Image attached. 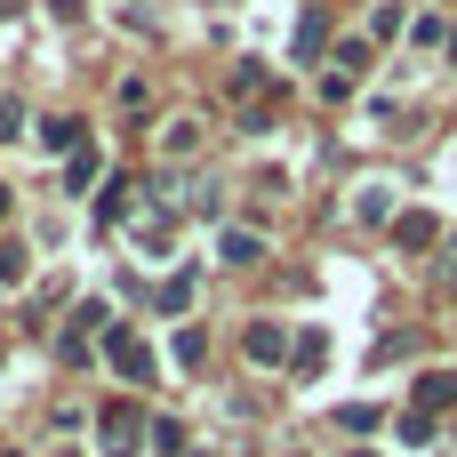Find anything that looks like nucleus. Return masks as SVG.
<instances>
[{"mask_svg":"<svg viewBox=\"0 0 457 457\" xmlns=\"http://www.w3.org/2000/svg\"><path fill=\"white\" fill-rule=\"evenodd\" d=\"M394 241H402V249H426V241H434V217H402Z\"/></svg>","mask_w":457,"mask_h":457,"instance_id":"8","label":"nucleus"},{"mask_svg":"<svg viewBox=\"0 0 457 457\" xmlns=\"http://www.w3.org/2000/svg\"><path fill=\"white\" fill-rule=\"evenodd\" d=\"M0 217H8V185H0Z\"/></svg>","mask_w":457,"mask_h":457,"instance_id":"9","label":"nucleus"},{"mask_svg":"<svg viewBox=\"0 0 457 457\" xmlns=\"http://www.w3.org/2000/svg\"><path fill=\"white\" fill-rule=\"evenodd\" d=\"M241 345H249V361H281V353H289V337H281L273 321H257V329H249Z\"/></svg>","mask_w":457,"mask_h":457,"instance_id":"3","label":"nucleus"},{"mask_svg":"<svg viewBox=\"0 0 457 457\" xmlns=\"http://www.w3.org/2000/svg\"><path fill=\"white\" fill-rule=\"evenodd\" d=\"M104 353H112V361H120L129 378H153V353H145V345H137V337H129L120 321H104Z\"/></svg>","mask_w":457,"mask_h":457,"instance_id":"1","label":"nucleus"},{"mask_svg":"<svg viewBox=\"0 0 457 457\" xmlns=\"http://www.w3.org/2000/svg\"><path fill=\"white\" fill-rule=\"evenodd\" d=\"M233 96L257 104V96H265V64H233Z\"/></svg>","mask_w":457,"mask_h":457,"instance_id":"7","label":"nucleus"},{"mask_svg":"<svg viewBox=\"0 0 457 457\" xmlns=\"http://www.w3.org/2000/svg\"><path fill=\"white\" fill-rule=\"evenodd\" d=\"M321 40H329V16L305 8V24H297V56H321Z\"/></svg>","mask_w":457,"mask_h":457,"instance_id":"5","label":"nucleus"},{"mask_svg":"<svg viewBox=\"0 0 457 457\" xmlns=\"http://www.w3.org/2000/svg\"><path fill=\"white\" fill-rule=\"evenodd\" d=\"M217 257H225V265H257L265 249H257V233H225V241H217Z\"/></svg>","mask_w":457,"mask_h":457,"instance_id":"6","label":"nucleus"},{"mask_svg":"<svg viewBox=\"0 0 457 457\" xmlns=\"http://www.w3.org/2000/svg\"><path fill=\"white\" fill-rule=\"evenodd\" d=\"M457 402V370H434V378H418V410H450Z\"/></svg>","mask_w":457,"mask_h":457,"instance_id":"2","label":"nucleus"},{"mask_svg":"<svg viewBox=\"0 0 457 457\" xmlns=\"http://www.w3.org/2000/svg\"><path fill=\"white\" fill-rule=\"evenodd\" d=\"M104 442H112V457H129V442H137V410H104Z\"/></svg>","mask_w":457,"mask_h":457,"instance_id":"4","label":"nucleus"},{"mask_svg":"<svg viewBox=\"0 0 457 457\" xmlns=\"http://www.w3.org/2000/svg\"><path fill=\"white\" fill-rule=\"evenodd\" d=\"M353 457H370V450H353Z\"/></svg>","mask_w":457,"mask_h":457,"instance_id":"10","label":"nucleus"}]
</instances>
